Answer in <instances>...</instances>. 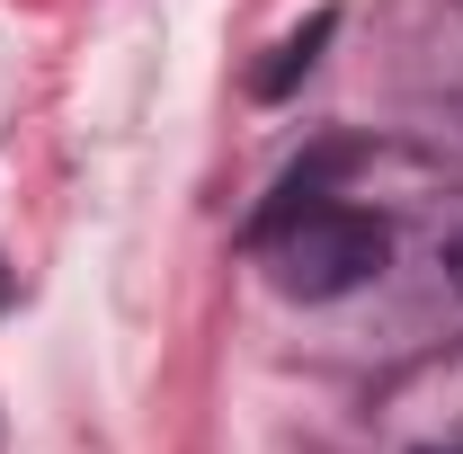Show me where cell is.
<instances>
[{
	"label": "cell",
	"instance_id": "3957f363",
	"mask_svg": "<svg viewBox=\"0 0 463 454\" xmlns=\"http://www.w3.org/2000/svg\"><path fill=\"white\" fill-rule=\"evenodd\" d=\"M0 303H9V268H0Z\"/></svg>",
	"mask_w": 463,
	"mask_h": 454
},
{
	"label": "cell",
	"instance_id": "6da1fadb",
	"mask_svg": "<svg viewBox=\"0 0 463 454\" xmlns=\"http://www.w3.org/2000/svg\"><path fill=\"white\" fill-rule=\"evenodd\" d=\"M250 250L268 259V277L286 285L294 303H339V294H356V285H374L392 268V223L365 214V205H330L321 196V205L286 214L277 232H259Z\"/></svg>",
	"mask_w": 463,
	"mask_h": 454
},
{
	"label": "cell",
	"instance_id": "277c9868",
	"mask_svg": "<svg viewBox=\"0 0 463 454\" xmlns=\"http://www.w3.org/2000/svg\"><path fill=\"white\" fill-rule=\"evenodd\" d=\"M455 277H463V241H455Z\"/></svg>",
	"mask_w": 463,
	"mask_h": 454
},
{
	"label": "cell",
	"instance_id": "7a4b0ae2",
	"mask_svg": "<svg viewBox=\"0 0 463 454\" xmlns=\"http://www.w3.org/2000/svg\"><path fill=\"white\" fill-rule=\"evenodd\" d=\"M330 27H339V9H312V18L294 27L286 45H277V62H259V80H250V90H259V99H286L294 80H303V71L321 62V45H330Z\"/></svg>",
	"mask_w": 463,
	"mask_h": 454
}]
</instances>
